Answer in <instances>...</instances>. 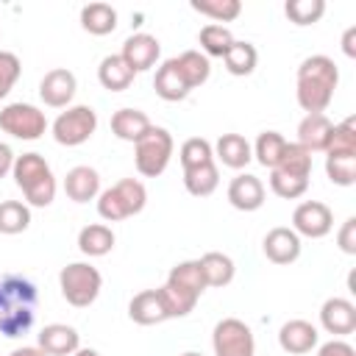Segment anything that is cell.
<instances>
[{"label":"cell","instance_id":"obj_1","mask_svg":"<svg viewBox=\"0 0 356 356\" xmlns=\"http://www.w3.org/2000/svg\"><path fill=\"white\" fill-rule=\"evenodd\" d=\"M339 86V70L334 58L317 53L300 61L295 75V97L306 114H325Z\"/></svg>","mask_w":356,"mask_h":356},{"label":"cell","instance_id":"obj_2","mask_svg":"<svg viewBox=\"0 0 356 356\" xmlns=\"http://www.w3.org/2000/svg\"><path fill=\"white\" fill-rule=\"evenodd\" d=\"M36 284L25 275H3L0 278V334L17 339L31 331L36 317Z\"/></svg>","mask_w":356,"mask_h":356},{"label":"cell","instance_id":"obj_3","mask_svg":"<svg viewBox=\"0 0 356 356\" xmlns=\"http://www.w3.org/2000/svg\"><path fill=\"white\" fill-rule=\"evenodd\" d=\"M11 175H14V184L22 189L28 206L44 209V206H50L56 200L58 184H56V175H53V170H50V164L44 161L42 153L31 150V153L17 156Z\"/></svg>","mask_w":356,"mask_h":356},{"label":"cell","instance_id":"obj_4","mask_svg":"<svg viewBox=\"0 0 356 356\" xmlns=\"http://www.w3.org/2000/svg\"><path fill=\"white\" fill-rule=\"evenodd\" d=\"M147 203V189L139 178H122L97 195V214L106 222H120L139 214Z\"/></svg>","mask_w":356,"mask_h":356},{"label":"cell","instance_id":"obj_5","mask_svg":"<svg viewBox=\"0 0 356 356\" xmlns=\"http://www.w3.org/2000/svg\"><path fill=\"white\" fill-rule=\"evenodd\" d=\"M58 289H61V298L70 306L86 309L97 300V295L103 289V275L89 261H70L58 273Z\"/></svg>","mask_w":356,"mask_h":356},{"label":"cell","instance_id":"obj_6","mask_svg":"<svg viewBox=\"0 0 356 356\" xmlns=\"http://www.w3.org/2000/svg\"><path fill=\"white\" fill-rule=\"evenodd\" d=\"M172 150H175V142H172V134L161 125H150V131L134 142V164H136V172L145 175V178H159L170 159H172Z\"/></svg>","mask_w":356,"mask_h":356},{"label":"cell","instance_id":"obj_7","mask_svg":"<svg viewBox=\"0 0 356 356\" xmlns=\"http://www.w3.org/2000/svg\"><path fill=\"white\" fill-rule=\"evenodd\" d=\"M53 139L64 147H78L83 142L92 139V134L97 131V111L92 106H67L50 125Z\"/></svg>","mask_w":356,"mask_h":356},{"label":"cell","instance_id":"obj_8","mask_svg":"<svg viewBox=\"0 0 356 356\" xmlns=\"http://www.w3.org/2000/svg\"><path fill=\"white\" fill-rule=\"evenodd\" d=\"M0 131L22 142H36L47 131V117L33 103H8L0 108Z\"/></svg>","mask_w":356,"mask_h":356},{"label":"cell","instance_id":"obj_9","mask_svg":"<svg viewBox=\"0 0 356 356\" xmlns=\"http://www.w3.org/2000/svg\"><path fill=\"white\" fill-rule=\"evenodd\" d=\"M214 356H256V339L245 320L222 317L211 331Z\"/></svg>","mask_w":356,"mask_h":356},{"label":"cell","instance_id":"obj_10","mask_svg":"<svg viewBox=\"0 0 356 356\" xmlns=\"http://www.w3.org/2000/svg\"><path fill=\"white\" fill-rule=\"evenodd\" d=\"M334 228V211L323 200H303L292 211V231L306 239H323Z\"/></svg>","mask_w":356,"mask_h":356},{"label":"cell","instance_id":"obj_11","mask_svg":"<svg viewBox=\"0 0 356 356\" xmlns=\"http://www.w3.org/2000/svg\"><path fill=\"white\" fill-rule=\"evenodd\" d=\"M75 92H78V81H75V72L67 67H53L39 81V97L50 108H67Z\"/></svg>","mask_w":356,"mask_h":356},{"label":"cell","instance_id":"obj_12","mask_svg":"<svg viewBox=\"0 0 356 356\" xmlns=\"http://www.w3.org/2000/svg\"><path fill=\"white\" fill-rule=\"evenodd\" d=\"M320 325L328 334H334V339H342V337L353 334L356 331V306H353V300L339 298V295L323 300V306H320Z\"/></svg>","mask_w":356,"mask_h":356},{"label":"cell","instance_id":"obj_13","mask_svg":"<svg viewBox=\"0 0 356 356\" xmlns=\"http://www.w3.org/2000/svg\"><path fill=\"white\" fill-rule=\"evenodd\" d=\"M120 56L134 72H147V70L156 67V61L161 56V44H159V39L153 33H131L122 42Z\"/></svg>","mask_w":356,"mask_h":356},{"label":"cell","instance_id":"obj_14","mask_svg":"<svg viewBox=\"0 0 356 356\" xmlns=\"http://www.w3.org/2000/svg\"><path fill=\"white\" fill-rule=\"evenodd\" d=\"M228 203L236 209V211H256L264 206V197H267V189L261 184L259 175L253 172H236L228 184Z\"/></svg>","mask_w":356,"mask_h":356},{"label":"cell","instance_id":"obj_15","mask_svg":"<svg viewBox=\"0 0 356 356\" xmlns=\"http://www.w3.org/2000/svg\"><path fill=\"white\" fill-rule=\"evenodd\" d=\"M320 342V331L317 325H312L309 320H286L281 328H278V345L284 353L289 356H303V353H312Z\"/></svg>","mask_w":356,"mask_h":356},{"label":"cell","instance_id":"obj_16","mask_svg":"<svg viewBox=\"0 0 356 356\" xmlns=\"http://www.w3.org/2000/svg\"><path fill=\"white\" fill-rule=\"evenodd\" d=\"M300 248H303V245H300V236H298L292 228H286V225L270 228V231L264 234V239H261V250H264L267 261L281 264V267L298 261Z\"/></svg>","mask_w":356,"mask_h":356},{"label":"cell","instance_id":"obj_17","mask_svg":"<svg viewBox=\"0 0 356 356\" xmlns=\"http://www.w3.org/2000/svg\"><path fill=\"white\" fill-rule=\"evenodd\" d=\"M36 345L47 356H72L81 348V334L67 323H47L36 334Z\"/></svg>","mask_w":356,"mask_h":356},{"label":"cell","instance_id":"obj_18","mask_svg":"<svg viewBox=\"0 0 356 356\" xmlns=\"http://www.w3.org/2000/svg\"><path fill=\"white\" fill-rule=\"evenodd\" d=\"M64 192L72 203H89V200H97V195L103 192L100 189V172L89 164H78L72 170H67L64 175Z\"/></svg>","mask_w":356,"mask_h":356},{"label":"cell","instance_id":"obj_19","mask_svg":"<svg viewBox=\"0 0 356 356\" xmlns=\"http://www.w3.org/2000/svg\"><path fill=\"white\" fill-rule=\"evenodd\" d=\"M331 131L334 122L328 120V114H306L298 122V145L306 147L309 153H325L331 142Z\"/></svg>","mask_w":356,"mask_h":356},{"label":"cell","instance_id":"obj_20","mask_svg":"<svg viewBox=\"0 0 356 356\" xmlns=\"http://www.w3.org/2000/svg\"><path fill=\"white\" fill-rule=\"evenodd\" d=\"M153 89H156V95H159L161 100H167V103L186 100L189 92H192V89L186 86V81H184V75H181V70H178V64H175V58H167V61H161V67H156Z\"/></svg>","mask_w":356,"mask_h":356},{"label":"cell","instance_id":"obj_21","mask_svg":"<svg viewBox=\"0 0 356 356\" xmlns=\"http://www.w3.org/2000/svg\"><path fill=\"white\" fill-rule=\"evenodd\" d=\"M211 147L220 164L228 170H245L253 161V147L242 134H222Z\"/></svg>","mask_w":356,"mask_h":356},{"label":"cell","instance_id":"obj_22","mask_svg":"<svg viewBox=\"0 0 356 356\" xmlns=\"http://www.w3.org/2000/svg\"><path fill=\"white\" fill-rule=\"evenodd\" d=\"M150 125H153L150 117L139 108H117L111 114V134L122 142H131V145L139 142L150 131Z\"/></svg>","mask_w":356,"mask_h":356},{"label":"cell","instance_id":"obj_23","mask_svg":"<svg viewBox=\"0 0 356 356\" xmlns=\"http://www.w3.org/2000/svg\"><path fill=\"white\" fill-rule=\"evenodd\" d=\"M136 72L122 61L120 53H111V56H103L100 64H97V81L103 89L108 92H125L131 83H134Z\"/></svg>","mask_w":356,"mask_h":356},{"label":"cell","instance_id":"obj_24","mask_svg":"<svg viewBox=\"0 0 356 356\" xmlns=\"http://www.w3.org/2000/svg\"><path fill=\"white\" fill-rule=\"evenodd\" d=\"M114 242H117V236L106 222H89L78 231V250L89 259H100V256L111 253Z\"/></svg>","mask_w":356,"mask_h":356},{"label":"cell","instance_id":"obj_25","mask_svg":"<svg viewBox=\"0 0 356 356\" xmlns=\"http://www.w3.org/2000/svg\"><path fill=\"white\" fill-rule=\"evenodd\" d=\"M128 317L136 325H159V323H164L167 314H164L159 289H142V292H136L131 298V303H128Z\"/></svg>","mask_w":356,"mask_h":356},{"label":"cell","instance_id":"obj_26","mask_svg":"<svg viewBox=\"0 0 356 356\" xmlns=\"http://www.w3.org/2000/svg\"><path fill=\"white\" fill-rule=\"evenodd\" d=\"M200 270H203V281L206 286H228L236 275V264L228 253H220V250H209L203 253L200 259Z\"/></svg>","mask_w":356,"mask_h":356},{"label":"cell","instance_id":"obj_27","mask_svg":"<svg viewBox=\"0 0 356 356\" xmlns=\"http://www.w3.org/2000/svg\"><path fill=\"white\" fill-rule=\"evenodd\" d=\"M81 28L92 36H108L117 28V8L108 3H86L81 8Z\"/></svg>","mask_w":356,"mask_h":356},{"label":"cell","instance_id":"obj_28","mask_svg":"<svg viewBox=\"0 0 356 356\" xmlns=\"http://www.w3.org/2000/svg\"><path fill=\"white\" fill-rule=\"evenodd\" d=\"M167 284L184 289V292H192V295H197V298L209 289L206 281H203V270H200V261H197V259H186V261H178L175 267H170Z\"/></svg>","mask_w":356,"mask_h":356},{"label":"cell","instance_id":"obj_29","mask_svg":"<svg viewBox=\"0 0 356 356\" xmlns=\"http://www.w3.org/2000/svg\"><path fill=\"white\" fill-rule=\"evenodd\" d=\"M222 64H225V70H228L231 75L245 78V75H250V72L256 70V64H259V50H256V44H250V42L234 39L231 50L222 56Z\"/></svg>","mask_w":356,"mask_h":356},{"label":"cell","instance_id":"obj_30","mask_svg":"<svg viewBox=\"0 0 356 356\" xmlns=\"http://www.w3.org/2000/svg\"><path fill=\"white\" fill-rule=\"evenodd\" d=\"M175 64H178V70H181V75H184L189 89L203 86L209 81V75H211V64L200 50H184L181 56H175Z\"/></svg>","mask_w":356,"mask_h":356},{"label":"cell","instance_id":"obj_31","mask_svg":"<svg viewBox=\"0 0 356 356\" xmlns=\"http://www.w3.org/2000/svg\"><path fill=\"white\" fill-rule=\"evenodd\" d=\"M250 147H253V159L261 167L275 170L278 161H281V156H284V150H286V139L278 131H261Z\"/></svg>","mask_w":356,"mask_h":356},{"label":"cell","instance_id":"obj_32","mask_svg":"<svg viewBox=\"0 0 356 356\" xmlns=\"http://www.w3.org/2000/svg\"><path fill=\"white\" fill-rule=\"evenodd\" d=\"M325 175L337 186H353L356 184V153L325 150Z\"/></svg>","mask_w":356,"mask_h":356},{"label":"cell","instance_id":"obj_33","mask_svg":"<svg viewBox=\"0 0 356 356\" xmlns=\"http://www.w3.org/2000/svg\"><path fill=\"white\" fill-rule=\"evenodd\" d=\"M159 298H161V306H164V314H167V320H178V317H186V314H192V309L197 306V295H192V292H184V289H178V286H172V284H161L159 286Z\"/></svg>","mask_w":356,"mask_h":356},{"label":"cell","instance_id":"obj_34","mask_svg":"<svg viewBox=\"0 0 356 356\" xmlns=\"http://www.w3.org/2000/svg\"><path fill=\"white\" fill-rule=\"evenodd\" d=\"M184 186L192 197H209L217 186H220V170L214 161L195 167V170H184Z\"/></svg>","mask_w":356,"mask_h":356},{"label":"cell","instance_id":"obj_35","mask_svg":"<svg viewBox=\"0 0 356 356\" xmlns=\"http://www.w3.org/2000/svg\"><path fill=\"white\" fill-rule=\"evenodd\" d=\"M197 44H200V50H203L206 58H209V56L222 58V56L231 50V44H234V33H231L225 25L209 22V25L200 28V33H197Z\"/></svg>","mask_w":356,"mask_h":356},{"label":"cell","instance_id":"obj_36","mask_svg":"<svg viewBox=\"0 0 356 356\" xmlns=\"http://www.w3.org/2000/svg\"><path fill=\"white\" fill-rule=\"evenodd\" d=\"M31 225V206L22 200H0V234H22Z\"/></svg>","mask_w":356,"mask_h":356},{"label":"cell","instance_id":"obj_37","mask_svg":"<svg viewBox=\"0 0 356 356\" xmlns=\"http://www.w3.org/2000/svg\"><path fill=\"white\" fill-rule=\"evenodd\" d=\"M192 11L214 19L217 25L220 22H234L239 14H242V3L239 0H192L189 3Z\"/></svg>","mask_w":356,"mask_h":356},{"label":"cell","instance_id":"obj_38","mask_svg":"<svg viewBox=\"0 0 356 356\" xmlns=\"http://www.w3.org/2000/svg\"><path fill=\"white\" fill-rule=\"evenodd\" d=\"M284 14L289 22L306 28V25H314L323 19L325 14V0H286L284 3Z\"/></svg>","mask_w":356,"mask_h":356},{"label":"cell","instance_id":"obj_39","mask_svg":"<svg viewBox=\"0 0 356 356\" xmlns=\"http://www.w3.org/2000/svg\"><path fill=\"white\" fill-rule=\"evenodd\" d=\"M178 159H181V167L184 170H195V167H203L209 161H214V147L209 139L203 136H189L181 150H178Z\"/></svg>","mask_w":356,"mask_h":356},{"label":"cell","instance_id":"obj_40","mask_svg":"<svg viewBox=\"0 0 356 356\" xmlns=\"http://www.w3.org/2000/svg\"><path fill=\"white\" fill-rule=\"evenodd\" d=\"M275 170L298 175V178H312V153L306 147H300L298 142H286V150Z\"/></svg>","mask_w":356,"mask_h":356},{"label":"cell","instance_id":"obj_41","mask_svg":"<svg viewBox=\"0 0 356 356\" xmlns=\"http://www.w3.org/2000/svg\"><path fill=\"white\" fill-rule=\"evenodd\" d=\"M270 189H273V195H278L284 200H298L300 195H306L309 178H298V175H289V172H281V170H270Z\"/></svg>","mask_w":356,"mask_h":356},{"label":"cell","instance_id":"obj_42","mask_svg":"<svg viewBox=\"0 0 356 356\" xmlns=\"http://www.w3.org/2000/svg\"><path fill=\"white\" fill-rule=\"evenodd\" d=\"M22 75V61L11 50H0V100L14 89V83Z\"/></svg>","mask_w":356,"mask_h":356},{"label":"cell","instance_id":"obj_43","mask_svg":"<svg viewBox=\"0 0 356 356\" xmlns=\"http://www.w3.org/2000/svg\"><path fill=\"white\" fill-rule=\"evenodd\" d=\"M337 245H339L342 253L356 256V217H348L342 222V228L337 231Z\"/></svg>","mask_w":356,"mask_h":356},{"label":"cell","instance_id":"obj_44","mask_svg":"<svg viewBox=\"0 0 356 356\" xmlns=\"http://www.w3.org/2000/svg\"><path fill=\"white\" fill-rule=\"evenodd\" d=\"M317 356H356V348L345 339H328L317 348Z\"/></svg>","mask_w":356,"mask_h":356},{"label":"cell","instance_id":"obj_45","mask_svg":"<svg viewBox=\"0 0 356 356\" xmlns=\"http://www.w3.org/2000/svg\"><path fill=\"white\" fill-rule=\"evenodd\" d=\"M14 150L6 145V142H0V178H6L11 170H14Z\"/></svg>","mask_w":356,"mask_h":356},{"label":"cell","instance_id":"obj_46","mask_svg":"<svg viewBox=\"0 0 356 356\" xmlns=\"http://www.w3.org/2000/svg\"><path fill=\"white\" fill-rule=\"evenodd\" d=\"M353 39H356V25H350V28L345 31V36H342V50H345L348 58L356 56V44H353Z\"/></svg>","mask_w":356,"mask_h":356},{"label":"cell","instance_id":"obj_47","mask_svg":"<svg viewBox=\"0 0 356 356\" xmlns=\"http://www.w3.org/2000/svg\"><path fill=\"white\" fill-rule=\"evenodd\" d=\"M8 356H47L39 345H22V348H17V350H11Z\"/></svg>","mask_w":356,"mask_h":356},{"label":"cell","instance_id":"obj_48","mask_svg":"<svg viewBox=\"0 0 356 356\" xmlns=\"http://www.w3.org/2000/svg\"><path fill=\"white\" fill-rule=\"evenodd\" d=\"M72 356H100V353H97L95 348H78V350H75Z\"/></svg>","mask_w":356,"mask_h":356},{"label":"cell","instance_id":"obj_49","mask_svg":"<svg viewBox=\"0 0 356 356\" xmlns=\"http://www.w3.org/2000/svg\"><path fill=\"white\" fill-rule=\"evenodd\" d=\"M181 356H203V353H197V350H186V353H181Z\"/></svg>","mask_w":356,"mask_h":356}]
</instances>
